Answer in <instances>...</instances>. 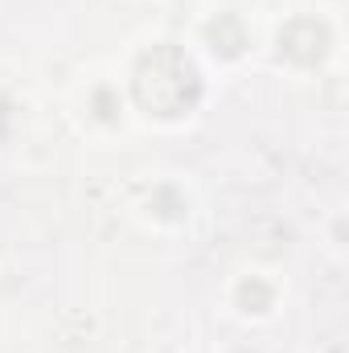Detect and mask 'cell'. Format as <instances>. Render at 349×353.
Segmentation results:
<instances>
[{
  "label": "cell",
  "mask_w": 349,
  "mask_h": 353,
  "mask_svg": "<svg viewBox=\"0 0 349 353\" xmlns=\"http://www.w3.org/2000/svg\"><path fill=\"white\" fill-rule=\"evenodd\" d=\"M132 90H136L144 111H152V115H181V111H189L197 103L201 83H197L193 62L177 46H157V50H148L136 62Z\"/></svg>",
  "instance_id": "obj_1"
}]
</instances>
